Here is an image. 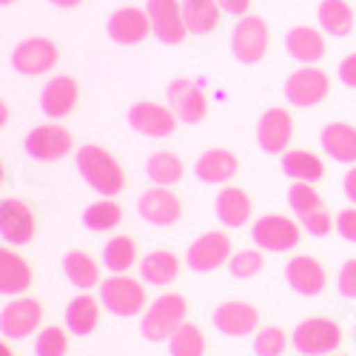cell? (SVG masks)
<instances>
[{
  "label": "cell",
  "instance_id": "cell-36",
  "mask_svg": "<svg viewBox=\"0 0 356 356\" xmlns=\"http://www.w3.org/2000/svg\"><path fill=\"white\" fill-rule=\"evenodd\" d=\"M205 348H209V339H205L202 328L194 322H183L168 339V353L171 356H202Z\"/></svg>",
  "mask_w": 356,
  "mask_h": 356
},
{
  "label": "cell",
  "instance_id": "cell-10",
  "mask_svg": "<svg viewBox=\"0 0 356 356\" xmlns=\"http://www.w3.org/2000/svg\"><path fill=\"white\" fill-rule=\"evenodd\" d=\"M328 92H331V80L316 66L296 69L285 80V100L296 108H311V106L322 103L325 97H328Z\"/></svg>",
  "mask_w": 356,
  "mask_h": 356
},
{
  "label": "cell",
  "instance_id": "cell-48",
  "mask_svg": "<svg viewBox=\"0 0 356 356\" xmlns=\"http://www.w3.org/2000/svg\"><path fill=\"white\" fill-rule=\"evenodd\" d=\"M0 111H3V117H0V120H3V126L9 123V103H3V108H0Z\"/></svg>",
  "mask_w": 356,
  "mask_h": 356
},
{
  "label": "cell",
  "instance_id": "cell-20",
  "mask_svg": "<svg viewBox=\"0 0 356 356\" xmlns=\"http://www.w3.org/2000/svg\"><path fill=\"white\" fill-rule=\"evenodd\" d=\"M285 282L300 296H322V291L328 288V274H325V265L319 259L300 254V257L288 259Z\"/></svg>",
  "mask_w": 356,
  "mask_h": 356
},
{
  "label": "cell",
  "instance_id": "cell-9",
  "mask_svg": "<svg viewBox=\"0 0 356 356\" xmlns=\"http://www.w3.org/2000/svg\"><path fill=\"white\" fill-rule=\"evenodd\" d=\"M231 251H234V245H231V236L225 231H209V234L197 236V240L188 245L186 265L197 274H211L231 259Z\"/></svg>",
  "mask_w": 356,
  "mask_h": 356
},
{
  "label": "cell",
  "instance_id": "cell-47",
  "mask_svg": "<svg viewBox=\"0 0 356 356\" xmlns=\"http://www.w3.org/2000/svg\"><path fill=\"white\" fill-rule=\"evenodd\" d=\"M0 356H15V353H12V348H9V342L0 345Z\"/></svg>",
  "mask_w": 356,
  "mask_h": 356
},
{
  "label": "cell",
  "instance_id": "cell-11",
  "mask_svg": "<svg viewBox=\"0 0 356 356\" xmlns=\"http://www.w3.org/2000/svg\"><path fill=\"white\" fill-rule=\"evenodd\" d=\"M129 126L152 140H165L177 131V114L171 111V106L154 103V100H140L129 108Z\"/></svg>",
  "mask_w": 356,
  "mask_h": 356
},
{
  "label": "cell",
  "instance_id": "cell-33",
  "mask_svg": "<svg viewBox=\"0 0 356 356\" xmlns=\"http://www.w3.org/2000/svg\"><path fill=\"white\" fill-rule=\"evenodd\" d=\"M220 12H222V6L217 0H183L186 26L194 35H211L220 26Z\"/></svg>",
  "mask_w": 356,
  "mask_h": 356
},
{
  "label": "cell",
  "instance_id": "cell-40",
  "mask_svg": "<svg viewBox=\"0 0 356 356\" xmlns=\"http://www.w3.org/2000/svg\"><path fill=\"white\" fill-rule=\"evenodd\" d=\"M69 353V337L63 328L49 325L35 339V356H66Z\"/></svg>",
  "mask_w": 356,
  "mask_h": 356
},
{
  "label": "cell",
  "instance_id": "cell-51",
  "mask_svg": "<svg viewBox=\"0 0 356 356\" xmlns=\"http://www.w3.org/2000/svg\"><path fill=\"white\" fill-rule=\"evenodd\" d=\"M353 342H356V328H353Z\"/></svg>",
  "mask_w": 356,
  "mask_h": 356
},
{
  "label": "cell",
  "instance_id": "cell-41",
  "mask_svg": "<svg viewBox=\"0 0 356 356\" xmlns=\"http://www.w3.org/2000/svg\"><path fill=\"white\" fill-rule=\"evenodd\" d=\"M337 288H339V293L345 296V300H356V257L342 262Z\"/></svg>",
  "mask_w": 356,
  "mask_h": 356
},
{
  "label": "cell",
  "instance_id": "cell-15",
  "mask_svg": "<svg viewBox=\"0 0 356 356\" xmlns=\"http://www.w3.org/2000/svg\"><path fill=\"white\" fill-rule=\"evenodd\" d=\"M168 106L171 111L177 114V120L180 123H188V126H197L205 120V114H209V100H205L202 88L186 77H177L168 83Z\"/></svg>",
  "mask_w": 356,
  "mask_h": 356
},
{
  "label": "cell",
  "instance_id": "cell-45",
  "mask_svg": "<svg viewBox=\"0 0 356 356\" xmlns=\"http://www.w3.org/2000/svg\"><path fill=\"white\" fill-rule=\"evenodd\" d=\"M342 191H345V197L356 205V165H350V171L345 174V180H342Z\"/></svg>",
  "mask_w": 356,
  "mask_h": 356
},
{
  "label": "cell",
  "instance_id": "cell-38",
  "mask_svg": "<svg viewBox=\"0 0 356 356\" xmlns=\"http://www.w3.org/2000/svg\"><path fill=\"white\" fill-rule=\"evenodd\" d=\"M262 268H265L262 248L236 251V254H231V259H228V271H231L234 280H254Z\"/></svg>",
  "mask_w": 356,
  "mask_h": 356
},
{
  "label": "cell",
  "instance_id": "cell-6",
  "mask_svg": "<svg viewBox=\"0 0 356 356\" xmlns=\"http://www.w3.org/2000/svg\"><path fill=\"white\" fill-rule=\"evenodd\" d=\"M300 236H302V225L285 214H265L251 225V240L262 251H277V254L293 251L300 245Z\"/></svg>",
  "mask_w": 356,
  "mask_h": 356
},
{
  "label": "cell",
  "instance_id": "cell-19",
  "mask_svg": "<svg viewBox=\"0 0 356 356\" xmlns=\"http://www.w3.org/2000/svg\"><path fill=\"white\" fill-rule=\"evenodd\" d=\"M35 211L29 209V202L17 197H6L0 205V234L9 245H26L35 236Z\"/></svg>",
  "mask_w": 356,
  "mask_h": 356
},
{
  "label": "cell",
  "instance_id": "cell-24",
  "mask_svg": "<svg viewBox=\"0 0 356 356\" xmlns=\"http://www.w3.org/2000/svg\"><path fill=\"white\" fill-rule=\"evenodd\" d=\"M285 49H288V54L293 57V60H300L305 66H314L325 57V49L328 46H325V35L319 32V29L293 26V29H288V35H285Z\"/></svg>",
  "mask_w": 356,
  "mask_h": 356
},
{
  "label": "cell",
  "instance_id": "cell-46",
  "mask_svg": "<svg viewBox=\"0 0 356 356\" xmlns=\"http://www.w3.org/2000/svg\"><path fill=\"white\" fill-rule=\"evenodd\" d=\"M49 3H54V6H60V9H77L83 0H49Z\"/></svg>",
  "mask_w": 356,
  "mask_h": 356
},
{
  "label": "cell",
  "instance_id": "cell-32",
  "mask_svg": "<svg viewBox=\"0 0 356 356\" xmlns=\"http://www.w3.org/2000/svg\"><path fill=\"white\" fill-rule=\"evenodd\" d=\"M63 271H66V280L80 291H88L100 282V265L86 251H69L63 257Z\"/></svg>",
  "mask_w": 356,
  "mask_h": 356
},
{
  "label": "cell",
  "instance_id": "cell-28",
  "mask_svg": "<svg viewBox=\"0 0 356 356\" xmlns=\"http://www.w3.org/2000/svg\"><path fill=\"white\" fill-rule=\"evenodd\" d=\"M177 277H180V257L168 248H160V251H152L140 259V280L145 285H171Z\"/></svg>",
  "mask_w": 356,
  "mask_h": 356
},
{
  "label": "cell",
  "instance_id": "cell-37",
  "mask_svg": "<svg viewBox=\"0 0 356 356\" xmlns=\"http://www.w3.org/2000/svg\"><path fill=\"white\" fill-rule=\"evenodd\" d=\"M123 222V209L120 202H114V197L97 200L83 211V225L92 231H111Z\"/></svg>",
  "mask_w": 356,
  "mask_h": 356
},
{
  "label": "cell",
  "instance_id": "cell-12",
  "mask_svg": "<svg viewBox=\"0 0 356 356\" xmlns=\"http://www.w3.org/2000/svg\"><path fill=\"white\" fill-rule=\"evenodd\" d=\"M57 43L49 40V38H29L23 43L15 46L12 51V69L17 74H26V77H38V74H46L57 66Z\"/></svg>",
  "mask_w": 356,
  "mask_h": 356
},
{
  "label": "cell",
  "instance_id": "cell-26",
  "mask_svg": "<svg viewBox=\"0 0 356 356\" xmlns=\"http://www.w3.org/2000/svg\"><path fill=\"white\" fill-rule=\"evenodd\" d=\"M236 168H240V163H236V154L228 152V148H209V152H202L200 160L194 163V174L209 186L228 183L236 174Z\"/></svg>",
  "mask_w": 356,
  "mask_h": 356
},
{
  "label": "cell",
  "instance_id": "cell-49",
  "mask_svg": "<svg viewBox=\"0 0 356 356\" xmlns=\"http://www.w3.org/2000/svg\"><path fill=\"white\" fill-rule=\"evenodd\" d=\"M3 3H6V6H12V3H17V0H3Z\"/></svg>",
  "mask_w": 356,
  "mask_h": 356
},
{
  "label": "cell",
  "instance_id": "cell-2",
  "mask_svg": "<svg viewBox=\"0 0 356 356\" xmlns=\"http://www.w3.org/2000/svg\"><path fill=\"white\" fill-rule=\"evenodd\" d=\"M188 316V302L183 293L177 291H168V293H160L157 300L145 308L143 319H140V331L148 342H168L171 334L180 328Z\"/></svg>",
  "mask_w": 356,
  "mask_h": 356
},
{
  "label": "cell",
  "instance_id": "cell-5",
  "mask_svg": "<svg viewBox=\"0 0 356 356\" xmlns=\"http://www.w3.org/2000/svg\"><path fill=\"white\" fill-rule=\"evenodd\" d=\"M288 202L300 220V225L311 234V236H328L334 231V220L325 209L322 194L311 186V183H293L288 188Z\"/></svg>",
  "mask_w": 356,
  "mask_h": 356
},
{
  "label": "cell",
  "instance_id": "cell-4",
  "mask_svg": "<svg viewBox=\"0 0 356 356\" xmlns=\"http://www.w3.org/2000/svg\"><path fill=\"white\" fill-rule=\"evenodd\" d=\"M100 302L108 314L131 319L145 311V282L131 280L126 274H114L100 282Z\"/></svg>",
  "mask_w": 356,
  "mask_h": 356
},
{
  "label": "cell",
  "instance_id": "cell-13",
  "mask_svg": "<svg viewBox=\"0 0 356 356\" xmlns=\"http://www.w3.org/2000/svg\"><path fill=\"white\" fill-rule=\"evenodd\" d=\"M145 12H148V20H152V32L157 35V40H163L165 46H180L186 40L188 26H186L180 0H148Z\"/></svg>",
  "mask_w": 356,
  "mask_h": 356
},
{
  "label": "cell",
  "instance_id": "cell-22",
  "mask_svg": "<svg viewBox=\"0 0 356 356\" xmlns=\"http://www.w3.org/2000/svg\"><path fill=\"white\" fill-rule=\"evenodd\" d=\"M152 32V20H148L145 9H134V6H123L108 17V38L120 46H134L143 43Z\"/></svg>",
  "mask_w": 356,
  "mask_h": 356
},
{
  "label": "cell",
  "instance_id": "cell-3",
  "mask_svg": "<svg viewBox=\"0 0 356 356\" xmlns=\"http://www.w3.org/2000/svg\"><path fill=\"white\" fill-rule=\"evenodd\" d=\"M342 339H345L342 325L331 316H305L291 337L293 348L302 356H331L339 350Z\"/></svg>",
  "mask_w": 356,
  "mask_h": 356
},
{
  "label": "cell",
  "instance_id": "cell-44",
  "mask_svg": "<svg viewBox=\"0 0 356 356\" xmlns=\"http://www.w3.org/2000/svg\"><path fill=\"white\" fill-rule=\"evenodd\" d=\"M217 3L222 6L225 15H245L248 6H251V0H217Z\"/></svg>",
  "mask_w": 356,
  "mask_h": 356
},
{
  "label": "cell",
  "instance_id": "cell-31",
  "mask_svg": "<svg viewBox=\"0 0 356 356\" xmlns=\"http://www.w3.org/2000/svg\"><path fill=\"white\" fill-rule=\"evenodd\" d=\"M145 174H148V180H152L154 186H177L183 180V174H186V163L180 154H174V152H154L152 157L145 160Z\"/></svg>",
  "mask_w": 356,
  "mask_h": 356
},
{
  "label": "cell",
  "instance_id": "cell-50",
  "mask_svg": "<svg viewBox=\"0 0 356 356\" xmlns=\"http://www.w3.org/2000/svg\"><path fill=\"white\" fill-rule=\"evenodd\" d=\"M331 356H348V353H331Z\"/></svg>",
  "mask_w": 356,
  "mask_h": 356
},
{
  "label": "cell",
  "instance_id": "cell-29",
  "mask_svg": "<svg viewBox=\"0 0 356 356\" xmlns=\"http://www.w3.org/2000/svg\"><path fill=\"white\" fill-rule=\"evenodd\" d=\"M97 325H100V302L92 293L74 296L66 308V328L74 337H88L97 331Z\"/></svg>",
  "mask_w": 356,
  "mask_h": 356
},
{
  "label": "cell",
  "instance_id": "cell-30",
  "mask_svg": "<svg viewBox=\"0 0 356 356\" xmlns=\"http://www.w3.org/2000/svg\"><path fill=\"white\" fill-rule=\"evenodd\" d=\"M316 17H319L322 32L334 35V38L350 35V29L356 23V15H353L348 0H322L319 9H316Z\"/></svg>",
  "mask_w": 356,
  "mask_h": 356
},
{
  "label": "cell",
  "instance_id": "cell-16",
  "mask_svg": "<svg viewBox=\"0 0 356 356\" xmlns=\"http://www.w3.org/2000/svg\"><path fill=\"white\" fill-rule=\"evenodd\" d=\"M137 211H140V217H143L148 225L165 228V225L180 222V217H183V202H180V197H177L171 188H165V186H152L148 191L140 194Z\"/></svg>",
  "mask_w": 356,
  "mask_h": 356
},
{
  "label": "cell",
  "instance_id": "cell-35",
  "mask_svg": "<svg viewBox=\"0 0 356 356\" xmlns=\"http://www.w3.org/2000/svg\"><path fill=\"white\" fill-rule=\"evenodd\" d=\"M282 171L296 183H316L325 177V163L311 152H285L282 154Z\"/></svg>",
  "mask_w": 356,
  "mask_h": 356
},
{
  "label": "cell",
  "instance_id": "cell-23",
  "mask_svg": "<svg viewBox=\"0 0 356 356\" xmlns=\"http://www.w3.org/2000/svg\"><path fill=\"white\" fill-rule=\"evenodd\" d=\"M214 211L225 228H245L254 214V202L243 188L225 186L214 200Z\"/></svg>",
  "mask_w": 356,
  "mask_h": 356
},
{
  "label": "cell",
  "instance_id": "cell-43",
  "mask_svg": "<svg viewBox=\"0 0 356 356\" xmlns=\"http://www.w3.org/2000/svg\"><path fill=\"white\" fill-rule=\"evenodd\" d=\"M339 80H342L348 88H356V51L348 54L345 60L339 63Z\"/></svg>",
  "mask_w": 356,
  "mask_h": 356
},
{
  "label": "cell",
  "instance_id": "cell-25",
  "mask_svg": "<svg viewBox=\"0 0 356 356\" xmlns=\"http://www.w3.org/2000/svg\"><path fill=\"white\" fill-rule=\"evenodd\" d=\"M319 143H322V152L331 160L356 165V126L353 123H342V120L328 123L319 134Z\"/></svg>",
  "mask_w": 356,
  "mask_h": 356
},
{
  "label": "cell",
  "instance_id": "cell-1",
  "mask_svg": "<svg viewBox=\"0 0 356 356\" xmlns=\"http://www.w3.org/2000/svg\"><path fill=\"white\" fill-rule=\"evenodd\" d=\"M74 160H77L80 177L103 197H117L126 188V171L108 148H103L97 143H88V145L77 148Z\"/></svg>",
  "mask_w": 356,
  "mask_h": 356
},
{
  "label": "cell",
  "instance_id": "cell-17",
  "mask_svg": "<svg viewBox=\"0 0 356 356\" xmlns=\"http://www.w3.org/2000/svg\"><path fill=\"white\" fill-rule=\"evenodd\" d=\"M291 137H293V117L285 108L274 106L259 117L257 143L265 154H285L288 145H291Z\"/></svg>",
  "mask_w": 356,
  "mask_h": 356
},
{
  "label": "cell",
  "instance_id": "cell-14",
  "mask_svg": "<svg viewBox=\"0 0 356 356\" xmlns=\"http://www.w3.org/2000/svg\"><path fill=\"white\" fill-rule=\"evenodd\" d=\"M74 148V137L63 126H35L26 137V154L40 163H57Z\"/></svg>",
  "mask_w": 356,
  "mask_h": 356
},
{
  "label": "cell",
  "instance_id": "cell-42",
  "mask_svg": "<svg viewBox=\"0 0 356 356\" xmlns=\"http://www.w3.org/2000/svg\"><path fill=\"white\" fill-rule=\"evenodd\" d=\"M337 231L345 236L348 243L356 245V205H350V209H342L337 214Z\"/></svg>",
  "mask_w": 356,
  "mask_h": 356
},
{
  "label": "cell",
  "instance_id": "cell-39",
  "mask_svg": "<svg viewBox=\"0 0 356 356\" xmlns=\"http://www.w3.org/2000/svg\"><path fill=\"white\" fill-rule=\"evenodd\" d=\"M254 353L257 356H282L288 350V334L280 325H265L254 334Z\"/></svg>",
  "mask_w": 356,
  "mask_h": 356
},
{
  "label": "cell",
  "instance_id": "cell-27",
  "mask_svg": "<svg viewBox=\"0 0 356 356\" xmlns=\"http://www.w3.org/2000/svg\"><path fill=\"white\" fill-rule=\"evenodd\" d=\"M32 285V265H29L17 251L3 248L0 251V293L20 296Z\"/></svg>",
  "mask_w": 356,
  "mask_h": 356
},
{
  "label": "cell",
  "instance_id": "cell-21",
  "mask_svg": "<svg viewBox=\"0 0 356 356\" xmlns=\"http://www.w3.org/2000/svg\"><path fill=\"white\" fill-rule=\"evenodd\" d=\"M77 100H80V86L69 74L51 77L40 92V108H43L46 117H51V120H63V117H69L74 111Z\"/></svg>",
  "mask_w": 356,
  "mask_h": 356
},
{
  "label": "cell",
  "instance_id": "cell-34",
  "mask_svg": "<svg viewBox=\"0 0 356 356\" xmlns=\"http://www.w3.org/2000/svg\"><path fill=\"white\" fill-rule=\"evenodd\" d=\"M137 262V243L129 234H117L103 245V265L111 274H126Z\"/></svg>",
  "mask_w": 356,
  "mask_h": 356
},
{
  "label": "cell",
  "instance_id": "cell-18",
  "mask_svg": "<svg viewBox=\"0 0 356 356\" xmlns=\"http://www.w3.org/2000/svg\"><path fill=\"white\" fill-rule=\"evenodd\" d=\"M211 322L225 337H248L259 325V311H257V305H251L245 300H228L214 308Z\"/></svg>",
  "mask_w": 356,
  "mask_h": 356
},
{
  "label": "cell",
  "instance_id": "cell-8",
  "mask_svg": "<svg viewBox=\"0 0 356 356\" xmlns=\"http://www.w3.org/2000/svg\"><path fill=\"white\" fill-rule=\"evenodd\" d=\"M43 322V302L35 296H17L0 311V334L3 339H26Z\"/></svg>",
  "mask_w": 356,
  "mask_h": 356
},
{
  "label": "cell",
  "instance_id": "cell-7",
  "mask_svg": "<svg viewBox=\"0 0 356 356\" xmlns=\"http://www.w3.org/2000/svg\"><path fill=\"white\" fill-rule=\"evenodd\" d=\"M268 43H271V32H268V23L257 15H243L240 23L234 26L231 32V51L240 63L245 66H254L259 63L265 51H268Z\"/></svg>",
  "mask_w": 356,
  "mask_h": 356
}]
</instances>
